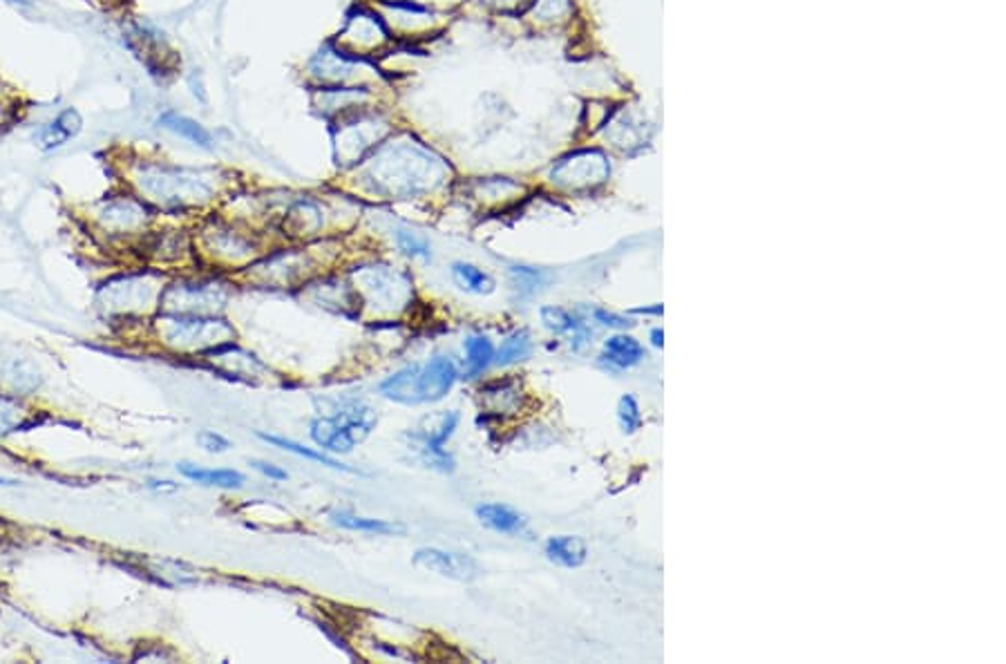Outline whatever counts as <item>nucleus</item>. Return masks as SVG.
<instances>
[{"instance_id": "obj_1", "label": "nucleus", "mask_w": 1006, "mask_h": 664, "mask_svg": "<svg viewBox=\"0 0 1006 664\" xmlns=\"http://www.w3.org/2000/svg\"><path fill=\"white\" fill-rule=\"evenodd\" d=\"M459 378V369L447 356H435L425 365H405L380 383L378 392L398 405L436 403L450 394Z\"/></svg>"}, {"instance_id": "obj_2", "label": "nucleus", "mask_w": 1006, "mask_h": 664, "mask_svg": "<svg viewBox=\"0 0 1006 664\" xmlns=\"http://www.w3.org/2000/svg\"><path fill=\"white\" fill-rule=\"evenodd\" d=\"M378 416L367 403L340 401L331 407V414H320L309 423L311 439L320 450L334 454H349L356 443L363 441L376 427Z\"/></svg>"}, {"instance_id": "obj_3", "label": "nucleus", "mask_w": 1006, "mask_h": 664, "mask_svg": "<svg viewBox=\"0 0 1006 664\" xmlns=\"http://www.w3.org/2000/svg\"><path fill=\"white\" fill-rule=\"evenodd\" d=\"M137 186L146 192L152 201L166 209H186L209 201L213 197V186L209 177L186 168L171 166H142L137 172Z\"/></svg>"}, {"instance_id": "obj_4", "label": "nucleus", "mask_w": 1006, "mask_h": 664, "mask_svg": "<svg viewBox=\"0 0 1006 664\" xmlns=\"http://www.w3.org/2000/svg\"><path fill=\"white\" fill-rule=\"evenodd\" d=\"M233 338V327L218 316L163 314L159 322V340L177 354H206Z\"/></svg>"}, {"instance_id": "obj_5", "label": "nucleus", "mask_w": 1006, "mask_h": 664, "mask_svg": "<svg viewBox=\"0 0 1006 664\" xmlns=\"http://www.w3.org/2000/svg\"><path fill=\"white\" fill-rule=\"evenodd\" d=\"M161 280L152 273L126 276L105 285L96 296V307L105 316H132L146 314L152 307H159L161 300Z\"/></svg>"}, {"instance_id": "obj_6", "label": "nucleus", "mask_w": 1006, "mask_h": 664, "mask_svg": "<svg viewBox=\"0 0 1006 664\" xmlns=\"http://www.w3.org/2000/svg\"><path fill=\"white\" fill-rule=\"evenodd\" d=\"M229 291L215 282H180L163 287L159 309L166 314H200L215 316L224 309Z\"/></svg>"}, {"instance_id": "obj_7", "label": "nucleus", "mask_w": 1006, "mask_h": 664, "mask_svg": "<svg viewBox=\"0 0 1006 664\" xmlns=\"http://www.w3.org/2000/svg\"><path fill=\"white\" fill-rule=\"evenodd\" d=\"M610 177V161L600 151H580L560 159L557 166H552L551 180L552 184L564 190L581 192L593 190L606 184Z\"/></svg>"}, {"instance_id": "obj_8", "label": "nucleus", "mask_w": 1006, "mask_h": 664, "mask_svg": "<svg viewBox=\"0 0 1006 664\" xmlns=\"http://www.w3.org/2000/svg\"><path fill=\"white\" fill-rule=\"evenodd\" d=\"M409 280L392 269H363L360 285L354 287L356 298L363 305H376L380 309H394L409 293Z\"/></svg>"}, {"instance_id": "obj_9", "label": "nucleus", "mask_w": 1006, "mask_h": 664, "mask_svg": "<svg viewBox=\"0 0 1006 664\" xmlns=\"http://www.w3.org/2000/svg\"><path fill=\"white\" fill-rule=\"evenodd\" d=\"M43 385V374L34 360L21 351L0 343V394L3 396H30Z\"/></svg>"}, {"instance_id": "obj_10", "label": "nucleus", "mask_w": 1006, "mask_h": 664, "mask_svg": "<svg viewBox=\"0 0 1006 664\" xmlns=\"http://www.w3.org/2000/svg\"><path fill=\"white\" fill-rule=\"evenodd\" d=\"M414 564L435 575L447 577L454 581H472L479 575V564L465 552L443 551V548L425 546L414 552Z\"/></svg>"}, {"instance_id": "obj_11", "label": "nucleus", "mask_w": 1006, "mask_h": 664, "mask_svg": "<svg viewBox=\"0 0 1006 664\" xmlns=\"http://www.w3.org/2000/svg\"><path fill=\"white\" fill-rule=\"evenodd\" d=\"M481 401L493 416H514L526 405V392L514 378L494 380L481 389Z\"/></svg>"}, {"instance_id": "obj_12", "label": "nucleus", "mask_w": 1006, "mask_h": 664, "mask_svg": "<svg viewBox=\"0 0 1006 664\" xmlns=\"http://www.w3.org/2000/svg\"><path fill=\"white\" fill-rule=\"evenodd\" d=\"M539 316H542L543 327H546L551 334L568 336V338H571V347L575 351L584 349L586 345L591 343V338H593L591 327L586 325V322H581L577 316H572L571 311L562 309V307L546 305L539 309Z\"/></svg>"}, {"instance_id": "obj_13", "label": "nucleus", "mask_w": 1006, "mask_h": 664, "mask_svg": "<svg viewBox=\"0 0 1006 664\" xmlns=\"http://www.w3.org/2000/svg\"><path fill=\"white\" fill-rule=\"evenodd\" d=\"M81 128H83V119H81V114L76 112L74 108H67L59 114V117L52 119L47 126L41 128V132H38L36 137L38 148H41L43 152L59 151V148H63L70 139H74L76 134L81 132Z\"/></svg>"}, {"instance_id": "obj_14", "label": "nucleus", "mask_w": 1006, "mask_h": 664, "mask_svg": "<svg viewBox=\"0 0 1006 664\" xmlns=\"http://www.w3.org/2000/svg\"><path fill=\"white\" fill-rule=\"evenodd\" d=\"M474 514L485 528L502 535H523L528 531V519L503 503H481L474 508Z\"/></svg>"}, {"instance_id": "obj_15", "label": "nucleus", "mask_w": 1006, "mask_h": 664, "mask_svg": "<svg viewBox=\"0 0 1006 664\" xmlns=\"http://www.w3.org/2000/svg\"><path fill=\"white\" fill-rule=\"evenodd\" d=\"M546 557L557 566L564 569H580L589 557V546L581 537L575 535H557L546 542Z\"/></svg>"}, {"instance_id": "obj_16", "label": "nucleus", "mask_w": 1006, "mask_h": 664, "mask_svg": "<svg viewBox=\"0 0 1006 664\" xmlns=\"http://www.w3.org/2000/svg\"><path fill=\"white\" fill-rule=\"evenodd\" d=\"M99 215H101V220H103L105 226L122 230V233H123V230L130 233V230H134L137 226H142L148 218L143 204H139V201H134V200L110 201V204H105V209L101 210Z\"/></svg>"}, {"instance_id": "obj_17", "label": "nucleus", "mask_w": 1006, "mask_h": 664, "mask_svg": "<svg viewBox=\"0 0 1006 664\" xmlns=\"http://www.w3.org/2000/svg\"><path fill=\"white\" fill-rule=\"evenodd\" d=\"M601 363H609L615 369H629L635 367L640 360L644 358V349L633 336L618 334L610 336L604 343V354L600 356Z\"/></svg>"}, {"instance_id": "obj_18", "label": "nucleus", "mask_w": 1006, "mask_h": 664, "mask_svg": "<svg viewBox=\"0 0 1006 664\" xmlns=\"http://www.w3.org/2000/svg\"><path fill=\"white\" fill-rule=\"evenodd\" d=\"M258 439L271 443V445L280 447L284 452H291V454L296 456H302V459H309L314 461V464H320L325 465V468H331V470H340V473H349V474H356L358 470L349 468V465L340 464V461L331 459V456H327L325 452H317L316 447H307V445H300L298 441H291V439H284V436H276V435H264V432H258ZM360 474V473H358Z\"/></svg>"}, {"instance_id": "obj_19", "label": "nucleus", "mask_w": 1006, "mask_h": 664, "mask_svg": "<svg viewBox=\"0 0 1006 664\" xmlns=\"http://www.w3.org/2000/svg\"><path fill=\"white\" fill-rule=\"evenodd\" d=\"M465 372L464 378H476L494 363V345L488 336H470L465 338Z\"/></svg>"}, {"instance_id": "obj_20", "label": "nucleus", "mask_w": 1006, "mask_h": 664, "mask_svg": "<svg viewBox=\"0 0 1006 664\" xmlns=\"http://www.w3.org/2000/svg\"><path fill=\"white\" fill-rule=\"evenodd\" d=\"M452 280L459 285L461 291L474 293V296H488L494 291V278L490 273H485L483 269L474 267L470 262H454L452 264Z\"/></svg>"}, {"instance_id": "obj_21", "label": "nucleus", "mask_w": 1006, "mask_h": 664, "mask_svg": "<svg viewBox=\"0 0 1006 664\" xmlns=\"http://www.w3.org/2000/svg\"><path fill=\"white\" fill-rule=\"evenodd\" d=\"M331 522L336 526L347 528V531L369 532V535H398V532H405V526H401V523L385 522V519L358 517V514L351 513H331Z\"/></svg>"}, {"instance_id": "obj_22", "label": "nucleus", "mask_w": 1006, "mask_h": 664, "mask_svg": "<svg viewBox=\"0 0 1006 664\" xmlns=\"http://www.w3.org/2000/svg\"><path fill=\"white\" fill-rule=\"evenodd\" d=\"M177 470H180V474H184L186 479L190 481H197V483H204V485H215V488H242L244 485V474L238 473V470H206V468H197V465L192 464H180L177 465Z\"/></svg>"}, {"instance_id": "obj_23", "label": "nucleus", "mask_w": 1006, "mask_h": 664, "mask_svg": "<svg viewBox=\"0 0 1006 664\" xmlns=\"http://www.w3.org/2000/svg\"><path fill=\"white\" fill-rule=\"evenodd\" d=\"M206 239H213V255H218V258H226L229 262H233V259L238 258H247L249 253H251V242H247V239L242 238L239 233H235V230H229V229H215V230H206Z\"/></svg>"}, {"instance_id": "obj_24", "label": "nucleus", "mask_w": 1006, "mask_h": 664, "mask_svg": "<svg viewBox=\"0 0 1006 664\" xmlns=\"http://www.w3.org/2000/svg\"><path fill=\"white\" fill-rule=\"evenodd\" d=\"M532 351V338L528 329H517L503 340L502 347L494 351V363L499 367H510V365L526 360Z\"/></svg>"}, {"instance_id": "obj_25", "label": "nucleus", "mask_w": 1006, "mask_h": 664, "mask_svg": "<svg viewBox=\"0 0 1006 664\" xmlns=\"http://www.w3.org/2000/svg\"><path fill=\"white\" fill-rule=\"evenodd\" d=\"M159 123H161V126L166 130H172V132H177L180 137L189 139V142L195 143V146H204V148L210 146L209 130H204L200 126V123L192 122V119H189V117H184V114L168 112V114H163V117H159Z\"/></svg>"}, {"instance_id": "obj_26", "label": "nucleus", "mask_w": 1006, "mask_h": 664, "mask_svg": "<svg viewBox=\"0 0 1006 664\" xmlns=\"http://www.w3.org/2000/svg\"><path fill=\"white\" fill-rule=\"evenodd\" d=\"M27 425H30V418H27L25 410L0 394V436L14 435V432L23 430Z\"/></svg>"}, {"instance_id": "obj_27", "label": "nucleus", "mask_w": 1006, "mask_h": 664, "mask_svg": "<svg viewBox=\"0 0 1006 664\" xmlns=\"http://www.w3.org/2000/svg\"><path fill=\"white\" fill-rule=\"evenodd\" d=\"M618 421L622 427L624 435H635L642 425V414H640V405L630 394H624L618 403Z\"/></svg>"}, {"instance_id": "obj_28", "label": "nucleus", "mask_w": 1006, "mask_h": 664, "mask_svg": "<svg viewBox=\"0 0 1006 664\" xmlns=\"http://www.w3.org/2000/svg\"><path fill=\"white\" fill-rule=\"evenodd\" d=\"M396 244H398V249H401L403 253L409 255V258H421V259H430L432 258L430 244H427L425 239L416 238L414 233H407V230H398Z\"/></svg>"}, {"instance_id": "obj_29", "label": "nucleus", "mask_w": 1006, "mask_h": 664, "mask_svg": "<svg viewBox=\"0 0 1006 664\" xmlns=\"http://www.w3.org/2000/svg\"><path fill=\"white\" fill-rule=\"evenodd\" d=\"M513 280H514V288H517L519 293H523V296H531V293L537 291V287L542 285V273L537 271V269H531V267H513Z\"/></svg>"}, {"instance_id": "obj_30", "label": "nucleus", "mask_w": 1006, "mask_h": 664, "mask_svg": "<svg viewBox=\"0 0 1006 664\" xmlns=\"http://www.w3.org/2000/svg\"><path fill=\"white\" fill-rule=\"evenodd\" d=\"M572 9V0H535L539 21H560Z\"/></svg>"}, {"instance_id": "obj_31", "label": "nucleus", "mask_w": 1006, "mask_h": 664, "mask_svg": "<svg viewBox=\"0 0 1006 664\" xmlns=\"http://www.w3.org/2000/svg\"><path fill=\"white\" fill-rule=\"evenodd\" d=\"M197 441H200V445L204 447L209 454H221V452H229L230 447H233V443L226 439L224 435H220V432H213V430H204L200 436H197Z\"/></svg>"}, {"instance_id": "obj_32", "label": "nucleus", "mask_w": 1006, "mask_h": 664, "mask_svg": "<svg viewBox=\"0 0 1006 664\" xmlns=\"http://www.w3.org/2000/svg\"><path fill=\"white\" fill-rule=\"evenodd\" d=\"M593 317H595V322L609 327V329L622 331V329H629V327H633V322H630L629 317L618 316V314H613V311H606V309H595Z\"/></svg>"}, {"instance_id": "obj_33", "label": "nucleus", "mask_w": 1006, "mask_h": 664, "mask_svg": "<svg viewBox=\"0 0 1006 664\" xmlns=\"http://www.w3.org/2000/svg\"><path fill=\"white\" fill-rule=\"evenodd\" d=\"M251 465L255 470H258V473H262L264 476H269V479H273V481H287L288 479L287 470H282L280 465L269 464V461H251Z\"/></svg>"}, {"instance_id": "obj_34", "label": "nucleus", "mask_w": 1006, "mask_h": 664, "mask_svg": "<svg viewBox=\"0 0 1006 664\" xmlns=\"http://www.w3.org/2000/svg\"><path fill=\"white\" fill-rule=\"evenodd\" d=\"M633 314H640V316H662V314H664V307H662V305H656V307H640V309H633Z\"/></svg>"}, {"instance_id": "obj_35", "label": "nucleus", "mask_w": 1006, "mask_h": 664, "mask_svg": "<svg viewBox=\"0 0 1006 664\" xmlns=\"http://www.w3.org/2000/svg\"><path fill=\"white\" fill-rule=\"evenodd\" d=\"M483 3L493 5V7H499V9H510V7H514L519 0H483Z\"/></svg>"}, {"instance_id": "obj_36", "label": "nucleus", "mask_w": 1006, "mask_h": 664, "mask_svg": "<svg viewBox=\"0 0 1006 664\" xmlns=\"http://www.w3.org/2000/svg\"><path fill=\"white\" fill-rule=\"evenodd\" d=\"M651 345H653V347H658V349L664 347V331L662 329H653L651 331Z\"/></svg>"}, {"instance_id": "obj_37", "label": "nucleus", "mask_w": 1006, "mask_h": 664, "mask_svg": "<svg viewBox=\"0 0 1006 664\" xmlns=\"http://www.w3.org/2000/svg\"><path fill=\"white\" fill-rule=\"evenodd\" d=\"M7 122H9V110L0 105V128H3Z\"/></svg>"}, {"instance_id": "obj_38", "label": "nucleus", "mask_w": 1006, "mask_h": 664, "mask_svg": "<svg viewBox=\"0 0 1006 664\" xmlns=\"http://www.w3.org/2000/svg\"><path fill=\"white\" fill-rule=\"evenodd\" d=\"M5 3L9 5H16V7H30V0H5Z\"/></svg>"}, {"instance_id": "obj_39", "label": "nucleus", "mask_w": 1006, "mask_h": 664, "mask_svg": "<svg viewBox=\"0 0 1006 664\" xmlns=\"http://www.w3.org/2000/svg\"><path fill=\"white\" fill-rule=\"evenodd\" d=\"M0 485H16V481H14V479H3V476H0Z\"/></svg>"}]
</instances>
